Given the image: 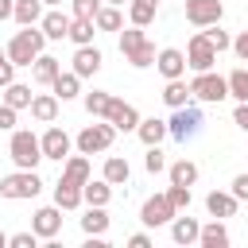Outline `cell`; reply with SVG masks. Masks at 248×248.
<instances>
[{
	"label": "cell",
	"instance_id": "1",
	"mask_svg": "<svg viewBox=\"0 0 248 248\" xmlns=\"http://www.w3.org/2000/svg\"><path fill=\"white\" fill-rule=\"evenodd\" d=\"M202 128H205V112H202L198 105H182V108H174L170 120H167V132H170L174 143H194V140L202 136Z\"/></svg>",
	"mask_w": 248,
	"mask_h": 248
},
{
	"label": "cell",
	"instance_id": "2",
	"mask_svg": "<svg viewBox=\"0 0 248 248\" xmlns=\"http://www.w3.org/2000/svg\"><path fill=\"white\" fill-rule=\"evenodd\" d=\"M43 46H46L43 27H23V31H16L12 43H8V58H12L16 66H27V70H31V62L43 54Z\"/></svg>",
	"mask_w": 248,
	"mask_h": 248
},
{
	"label": "cell",
	"instance_id": "3",
	"mask_svg": "<svg viewBox=\"0 0 248 248\" xmlns=\"http://www.w3.org/2000/svg\"><path fill=\"white\" fill-rule=\"evenodd\" d=\"M8 155H12V163L19 170H35L39 159H43V143H39V136L31 128H16L12 132V143H8Z\"/></svg>",
	"mask_w": 248,
	"mask_h": 248
},
{
	"label": "cell",
	"instance_id": "4",
	"mask_svg": "<svg viewBox=\"0 0 248 248\" xmlns=\"http://www.w3.org/2000/svg\"><path fill=\"white\" fill-rule=\"evenodd\" d=\"M190 93H194L198 101H205V105H221V101L229 97V78H221V74H213V70H202V74H194Z\"/></svg>",
	"mask_w": 248,
	"mask_h": 248
},
{
	"label": "cell",
	"instance_id": "5",
	"mask_svg": "<svg viewBox=\"0 0 248 248\" xmlns=\"http://www.w3.org/2000/svg\"><path fill=\"white\" fill-rule=\"evenodd\" d=\"M112 140H116V128H112L108 120H101V124H85V128L78 132L74 143H78L81 155H97V151H108Z\"/></svg>",
	"mask_w": 248,
	"mask_h": 248
},
{
	"label": "cell",
	"instance_id": "6",
	"mask_svg": "<svg viewBox=\"0 0 248 248\" xmlns=\"http://www.w3.org/2000/svg\"><path fill=\"white\" fill-rule=\"evenodd\" d=\"M39 190H43V178H39L35 170H16V174L0 178V198H8V202H23V198H35Z\"/></svg>",
	"mask_w": 248,
	"mask_h": 248
},
{
	"label": "cell",
	"instance_id": "7",
	"mask_svg": "<svg viewBox=\"0 0 248 248\" xmlns=\"http://www.w3.org/2000/svg\"><path fill=\"white\" fill-rule=\"evenodd\" d=\"M174 213H178V209L170 205L167 194H151V198L143 202V209H140V221H143L147 229H159V225H170Z\"/></svg>",
	"mask_w": 248,
	"mask_h": 248
},
{
	"label": "cell",
	"instance_id": "8",
	"mask_svg": "<svg viewBox=\"0 0 248 248\" xmlns=\"http://www.w3.org/2000/svg\"><path fill=\"white\" fill-rule=\"evenodd\" d=\"M213 62H217V46L205 39V31L194 35L190 46H186V66H190L194 74H202V70H213Z\"/></svg>",
	"mask_w": 248,
	"mask_h": 248
},
{
	"label": "cell",
	"instance_id": "9",
	"mask_svg": "<svg viewBox=\"0 0 248 248\" xmlns=\"http://www.w3.org/2000/svg\"><path fill=\"white\" fill-rule=\"evenodd\" d=\"M225 16V4L221 0H186V19L194 27H209V23H221Z\"/></svg>",
	"mask_w": 248,
	"mask_h": 248
},
{
	"label": "cell",
	"instance_id": "10",
	"mask_svg": "<svg viewBox=\"0 0 248 248\" xmlns=\"http://www.w3.org/2000/svg\"><path fill=\"white\" fill-rule=\"evenodd\" d=\"M31 229H35L43 240H54V236L62 232V205L54 202V205H43V209H35V217H31Z\"/></svg>",
	"mask_w": 248,
	"mask_h": 248
},
{
	"label": "cell",
	"instance_id": "11",
	"mask_svg": "<svg viewBox=\"0 0 248 248\" xmlns=\"http://www.w3.org/2000/svg\"><path fill=\"white\" fill-rule=\"evenodd\" d=\"M39 143H43V159H54V163L70 159V147H74V140H70L62 128H46V132L39 136Z\"/></svg>",
	"mask_w": 248,
	"mask_h": 248
},
{
	"label": "cell",
	"instance_id": "12",
	"mask_svg": "<svg viewBox=\"0 0 248 248\" xmlns=\"http://www.w3.org/2000/svg\"><path fill=\"white\" fill-rule=\"evenodd\" d=\"M105 120H108L116 132H136V128H140V112H136V105H128V101H120V97H112Z\"/></svg>",
	"mask_w": 248,
	"mask_h": 248
},
{
	"label": "cell",
	"instance_id": "13",
	"mask_svg": "<svg viewBox=\"0 0 248 248\" xmlns=\"http://www.w3.org/2000/svg\"><path fill=\"white\" fill-rule=\"evenodd\" d=\"M155 70L170 81V78H182L186 74V50H178V46H163L159 54H155Z\"/></svg>",
	"mask_w": 248,
	"mask_h": 248
},
{
	"label": "cell",
	"instance_id": "14",
	"mask_svg": "<svg viewBox=\"0 0 248 248\" xmlns=\"http://www.w3.org/2000/svg\"><path fill=\"white\" fill-rule=\"evenodd\" d=\"M70 16L66 12H58V8H50V12H43V19H39V27H43V35L46 39H54V43H62L66 35H70Z\"/></svg>",
	"mask_w": 248,
	"mask_h": 248
},
{
	"label": "cell",
	"instance_id": "15",
	"mask_svg": "<svg viewBox=\"0 0 248 248\" xmlns=\"http://www.w3.org/2000/svg\"><path fill=\"white\" fill-rule=\"evenodd\" d=\"M236 194L232 190H213V194H205V209H209V217H236Z\"/></svg>",
	"mask_w": 248,
	"mask_h": 248
},
{
	"label": "cell",
	"instance_id": "16",
	"mask_svg": "<svg viewBox=\"0 0 248 248\" xmlns=\"http://www.w3.org/2000/svg\"><path fill=\"white\" fill-rule=\"evenodd\" d=\"M97 70H101V50H97L93 43H89V46H78V50H74V74H78V78H93Z\"/></svg>",
	"mask_w": 248,
	"mask_h": 248
},
{
	"label": "cell",
	"instance_id": "17",
	"mask_svg": "<svg viewBox=\"0 0 248 248\" xmlns=\"http://www.w3.org/2000/svg\"><path fill=\"white\" fill-rule=\"evenodd\" d=\"M31 116L39 124H54V116H58V93L54 89L50 93H35L31 97Z\"/></svg>",
	"mask_w": 248,
	"mask_h": 248
},
{
	"label": "cell",
	"instance_id": "18",
	"mask_svg": "<svg viewBox=\"0 0 248 248\" xmlns=\"http://www.w3.org/2000/svg\"><path fill=\"white\" fill-rule=\"evenodd\" d=\"M198 236H202V225H198L194 217H178V213H174V221H170V240H174V244H198Z\"/></svg>",
	"mask_w": 248,
	"mask_h": 248
},
{
	"label": "cell",
	"instance_id": "19",
	"mask_svg": "<svg viewBox=\"0 0 248 248\" xmlns=\"http://www.w3.org/2000/svg\"><path fill=\"white\" fill-rule=\"evenodd\" d=\"M58 74H62V62H58L54 54H39V58L31 62V78H35L39 85H50Z\"/></svg>",
	"mask_w": 248,
	"mask_h": 248
},
{
	"label": "cell",
	"instance_id": "20",
	"mask_svg": "<svg viewBox=\"0 0 248 248\" xmlns=\"http://www.w3.org/2000/svg\"><path fill=\"white\" fill-rule=\"evenodd\" d=\"M136 136H140V143H143V147H151V143H163L170 132H167V120H159V116H147V120H140Z\"/></svg>",
	"mask_w": 248,
	"mask_h": 248
},
{
	"label": "cell",
	"instance_id": "21",
	"mask_svg": "<svg viewBox=\"0 0 248 248\" xmlns=\"http://www.w3.org/2000/svg\"><path fill=\"white\" fill-rule=\"evenodd\" d=\"M108 221H112V217L105 213V205H89L85 217H81V232H85V236H105V232H108Z\"/></svg>",
	"mask_w": 248,
	"mask_h": 248
},
{
	"label": "cell",
	"instance_id": "22",
	"mask_svg": "<svg viewBox=\"0 0 248 248\" xmlns=\"http://www.w3.org/2000/svg\"><path fill=\"white\" fill-rule=\"evenodd\" d=\"M81 198H85V205H108L112 202V182L108 178H89L85 186H81Z\"/></svg>",
	"mask_w": 248,
	"mask_h": 248
},
{
	"label": "cell",
	"instance_id": "23",
	"mask_svg": "<svg viewBox=\"0 0 248 248\" xmlns=\"http://www.w3.org/2000/svg\"><path fill=\"white\" fill-rule=\"evenodd\" d=\"M198 244H202V248H229V229L221 225V217H213L209 225H202Z\"/></svg>",
	"mask_w": 248,
	"mask_h": 248
},
{
	"label": "cell",
	"instance_id": "24",
	"mask_svg": "<svg viewBox=\"0 0 248 248\" xmlns=\"http://www.w3.org/2000/svg\"><path fill=\"white\" fill-rule=\"evenodd\" d=\"M167 174H170L174 186H194V182H198V163H190V159H174V163H167Z\"/></svg>",
	"mask_w": 248,
	"mask_h": 248
},
{
	"label": "cell",
	"instance_id": "25",
	"mask_svg": "<svg viewBox=\"0 0 248 248\" xmlns=\"http://www.w3.org/2000/svg\"><path fill=\"white\" fill-rule=\"evenodd\" d=\"M54 202H58L62 209H78L85 198H81V186H78V182H66V178H58V182H54Z\"/></svg>",
	"mask_w": 248,
	"mask_h": 248
},
{
	"label": "cell",
	"instance_id": "26",
	"mask_svg": "<svg viewBox=\"0 0 248 248\" xmlns=\"http://www.w3.org/2000/svg\"><path fill=\"white\" fill-rule=\"evenodd\" d=\"M12 19H16L19 27H35V23L43 19V0H16Z\"/></svg>",
	"mask_w": 248,
	"mask_h": 248
},
{
	"label": "cell",
	"instance_id": "27",
	"mask_svg": "<svg viewBox=\"0 0 248 248\" xmlns=\"http://www.w3.org/2000/svg\"><path fill=\"white\" fill-rule=\"evenodd\" d=\"M50 89L58 93V101H74V97L81 93V78H78L74 70H66V74H58V78L50 81Z\"/></svg>",
	"mask_w": 248,
	"mask_h": 248
},
{
	"label": "cell",
	"instance_id": "28",
	"mask_svg": "<svg viewBox=\"0 0 248 248\" xmlns=\"http://www.w3.org/2000/svg\"><path fill=\"white\" fill-rule=\"evenodd\" d=\"M62 178L66 182H78V186H85L89 182V159L78 151V155H70L66 159V167H62Z\"/></svg>",
	"mask_w": 248,
	"mask_h": 248
},
{
	"label": "cell",
	"instance_id": "29",
	"mask_svg": "<svg viewBox=\"0 0 248 248\" xmlns=\"http://www.w3.org/2000/svg\"><path fill=\"white\" fill-rule=\"evenodd\" d=\"M101 178H108L112 186H124V182L132 178V167H128V159H120V155H108V159H105V170H101Z\"/></svg>",
	"mask_w": 248,
	"mask_h": 248
},
{
	"label": "cell",
	"instance_id": "30",
	"mask_svg": "<svg viewBox=\"0 0 248 248\" xmlns=\"http://www.w3.org/2000/svg\"><path fill=\"white\" fill-rule=\"evenodd\" d=\"M143 43H147L143 27H136V23H132V27H124V31H120V54H124V58L140 54V50H143Z\"/></svg>",
	"mask_w": 248,
	"mask_h": 248
},
{
	"label": "cell",
	"instance_id": "31",
	"mask_svg": "<svg viewBox=\"0 0 248 248\" xmlns=\"http://www.w3.org/2000/svg\"><path fill=\"white\" fill-rule=\"evenodd\" d=\"M190 97H194V93H190V85H186L182 78H170V81H167V89H163V101H167L170 108H182V105H190Z\"/></svg>",
	"mask_w": 248,
	"mask_h": 248
},
{
	"label": "cell",
	"instance_id": "32",
	"mask_svg": "<svg viewBox=\"0 0 248 248\" xmlns=\"http://www.w3.org/2000/svg\"><path fill=\"white\" fill-rule=\"evenodd\" d=\"M93 35H97V23H93V19H78V16H74V23H70V35H66V39H70L74 46H89V43H93Z\"/></svg>",
	"mask_w": 248,
	"mask_h": 248
},
{
	"label": "cell",
	"instance_id": "33",
	"mask_svg": "<svg viewBox=\"0 0 248 248\" xmlns=\"http://www.w3.org/2000/svg\"><path fill=\"white\" fill-rule=\"evenodd\" d=\"M108 105H112V93H105V89L85 93V112H89L93 120H105V116H108Z\"/></svg>",
	"mask_w": 248,
	"mask_h": 248
},
{
	"label": "cell",
	"instance_id": "34",
	"mask_svg": "<svg viewBox=\"0 0 248 248\" xmlns=\"http://www.w3.org/2000/svg\"><path fill=\"white\" fill-rule=\"evenodd\" d=\"M97 31H120L124 27V16H120V8L116 4H101V12H97Z\"/></svg>",
	"mask_w": 248,
	"mask_h": 248
},
{
	"label": "cell",
	"instance_id": "35",
	"mask_svg": "<svg viewBox=\"0 0 248 248\" xmlns=\"http://www.w3.org/2000/svg\"><path fill=\"white\" fill-rule=\"evenodd\" d=\"M31 85H19V81H12V85H4V105H12V108H31Z\"/></svg>",
	"mask_w": 248,
	"mask_h": 248
},
{
	"label": "cell",
	"instance_id": "36",
	"mask_svg": "<svg viewBox=\"0 0 248 248\" xmlns=\"http://www.w3.org/2000/svg\"><path fill=\"white\" fill-rule=\"evenodd\" d=\"M155 12H159V4H147V0H132V4H128V19H132L136 27H147V23L155 19Z\"/></svg>",
	"mask_w": 248,
	"mask_h": 248
},
{
	"label": "cell",
	"instance_id": "37",
	"mask_svg": "<svg viewBox=\"0 0 248 248\" xmlns=\"http://www.w3.org/2000/svg\"><path fill=\"white\" fill-rule=\"evenodd\" d=\"M229 97L248 101V70H232L229 74Z\"/></svg>",
	"mask_w": 248,
	"mask_h": 248
},
{
	"label": "cell",
	"instance_id": "38",
	"mask_svg": "<svg viewBox=\"0 0 248 248\" xmlns=\"http://www.w3.org/2000/svg\"><path fill=\"white\" fill-rule=\"evenodd\" d=\"M205 39L217 46V54H221V50H232V39H229V31H221V23H209V27H205Z\"/></svg>",
	"mask_w": 248,
	"mask_h": 248
},
{
	"label": "cell",
	"instance_id": "39",
	"mask_svg": "<svg viewBox=\"0 0 248 248\" xmlns=\"http://www.w3.org/2000/svg\"><path fill=\"white\" fill-rule=\"evenodd\" d=\"M143 167H147L151 174L167 170V155H163V147H159V143H151V147H147V155H143Z\"/></svg>",
	"mask_w": 248,
	"mask_h": 248
},
{
	"label": "cell",
	"instance_id": "40",
	"mask_svg": "<svg viewBox=\"0 0 248 248\" xmlns=\"http://www.w3.org/2000/svg\"><path fill=\"white\" fill-rule=\"evenodd\" d=\"M167 198H170V205L174 209H190V202H194V194H190V186H167Z\"/></svg>",
	"mask_w": 248,
	"mask_h": 248
},
{
	"label": "cell",
	"instance_id": "41",
	"mask_svg": "<svg viewBox=\"0 0 248 248\" xmlns=\"http://www.w3.org/2000/svg\"><path fill=\"white\" fill-rule=\"evenodd\" d=\"M70 8H74V16H78V19H97L101 0H70Z\"/></svg>",
	"mask_w": 248,
	"mask_h": 248
},
{
	"label": "cell",
	"instance_id": "42",
	"mask_svg": "<svg viewBox=\"0 0 248 248\" xmlns=\"http://www.w3.org/2000/svg\"><path fill=\"white\" fill-rule=\"evenodd\" d=\"M16 112H19V108L0 105V132H16Z\"/></svg>",
	"mask_w": 248,
	"mask_h": 248
},
{
	"label": "cell",
	"instance_id": "43",
	"mask_svg": "<svg viewBox=\"0 0 248 248\" xmlns=\"http://www.w3.org/2000/svg\"><path fill=\"white\" fill-rule=\"evenodd\" d=\"M35 240H39V232L31 229V232H16L8 244H12V248H35Z\"/></svg>",
	"mask_w": 248,
	"mask_h": 248
},
{
	"label": "cell",
	"instance_id": "44",
	"mask_svg": "<svg viewBox=\"0 0 248 248\" xmlns=\"http://www.w3.org/2000/svg\"><path fill=\"white\" fill-rule=\"evenodd\" d=\"M232 124H236L240 132H248V101H236V108H232Z\"/></svg>",
	"mask_w": 248,
	"mask_h": 248
},
{
	"label": "cell",
	"instance_id": "45",
	"mask_svg": "<svg viewBox=\"0 0 248 248\" xmlns=\"http://www.w3.org/2000/svg\"><path fill=\"white\" fill-rule=\"evenodd\" d=\"M12 81H16V62H12V58H4V62H0V89H4V85H12Z\"/></svg>",
	"mask_w": 248,
	"mask_h": 248
},
{
	"label": "cell",
	"instance_id": "46",
	"mask_svg": "<svg viewBox=\"0 0 248 248\" xmlns=\"http://www.w3.org/2000/svg\"><path fill=\"white\" fill-rule=\"evenodd\" d=\"M232 194H236V202H248V174H236L232 178V186H229Z\"/></svg>",
	"mask_w": 248,
	"mask_h": 248
},
{
	"label": "cell",
	"instance_id": "47",
	"mask_svg": "<svg viewBox=\"0 0 248 248\" xmlns=\"http://www.w3.org/2000/svg\"><path fill=\"white\" fill-rule=\"evenodd\" d=\"M232 54H236L240 62H248V31H240V35L232 39Z\"/></svg>",
	"mask_w": 248,
	"mask_h": 248
},
{
	"label": "cell",
	"instance_id": "48",
	"mask_svg": "<svg viewBox=\"0 0 248 248\" xmlns=\"http://www.w3.org/2000/svg\"><path fill=\"white\" fill-rule=\"evenodd\" d=\"M128 248H151V236L147 232H132L128 236Z\"/></svg>",
	"mask_w": 248,
	"mask_h": 248
},
{
	"label": "cell",
	"instance_id": "49",
	"mask_svg": "<svg viewBox=\"0 0 248 248\" xmlns=\"http://www.w3.org/2000/svg\"><path fill=\"white\" fill-rule=\"evenodd\" d=\"M12 12H16V0H0V19H12Z\"/></svg>",
	"mask_w": 248,
	"mask_h": 248
},
{
	"label": "cell",
	"instance_id": "50",
	"mask_svg": "<svg viewBox=\"0 0 248 248\" xmlns=\"http://www.w3.org/2000/svg\"><path fill=\"white\" fill-rule=\"evenodd\" d=\"M8 240H12V236H8V232H4V229H0V248H4V244H8Z\"/></svg>",
	"mask_w": 248,
	"mask_h": 248
},
{
	"label": "cell",
	"instance_id": "51",
	"mask_svg": "<svg viewBox=\"0 0 248 248\" xmlns=\"http://www.w3.org/2000/svg\"><path fill=\"white\" fill-rule=\"evenodd\" d=\"M105 4H116V8H124V4H132V0H105Z\"/></svg>",
	"mask_w": 248,
	"mask_h": 248
},
{
	"label": "cell",
	"instance_id": "52",
	"mask_svg": "<svg viewBox=\"0 0 248 248\" xmlns=\"http://www.w3.org/2000/svg\"><path fill=\"white\" fill-rule=\"evenodd\" d=\"M43 4H46V8H58V4H62V0H43Z\"/></svg>",
	"mask_w": 248,
	"mask_h": 248
},
{
	"label": "cell",
	"instance_id": "53",
	"mask_svg": "<svg viewBox=\"0 0 248 248\" xmlns=\"http://www.w3.org/2000/svg\"><path fill=\"white\" fill-rule=\"evenodd\" d=\"M4 58H8V50H0V62H4Z\"/></svg>",
	"mask_w": 248,
	"mask_h": 248
},
{
	"label": "cell",
	"instance_id": "54",
	"mask_svg": "<svg viewBox=\"0 0 248 248\" xmlns=\"http://www.w3.org/2000/svg\"><path fill=\"white\" fill-rule=\"evenodd\" d=\"M147 4H159V0H147Z\"/></svg>",
	"mask_w": 248,
	"mask_h": 248
}]
</instances>
